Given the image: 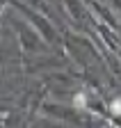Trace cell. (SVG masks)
<instances>
[{
	"label": "cell",
	"mask_w": 121,
	"mask_h": 128,
	"mask_svg": "<svg viewBox=\"0 0 121 128\" xmlns=\"http://www.w3.org/2000/svg\"><path fill=\"white\" fill-rule=\"evenodd\" d=\"M75 105H78V108H80V105H85V96H82V94L75 96Z\"/></svg>",
	"instance_id": "cell-1"
},
{
	"label": "cell",
	"mask_w": 121,
	"mask_h": 128,
	"mask_svg": "<svg viewBox=\"0 0 121 128\" xmlns=\"http://www.w3.org/2000/svg\"><path fill=\"white\" fill-rule=\"evenodd\" d=\"M112 112H121V101H114L112 103Z\"/></svg>",
	"instance_id": "cell-2"
}]
</instances>
